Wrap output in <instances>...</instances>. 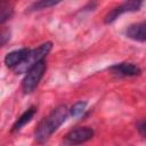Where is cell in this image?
I'll use <instances>...</instances> for the list:
<instances>
[{"instance_id":"cell-14","label":"cell","mask_w":146,"mask_h":146,"mask_svg":"<svg viewBox=\"0 0 146 146\" xmlns=\"http://www.w3.org/2000/svg\"><path fill=\"white\" fill-rule=\"evenodd\" d=\"M7 39H9V32L3 31V32L1 33V44H2V46L6 43V40H7Z\"/></svg>"},{"instance_id":"cell-6","label":"cell","mask_w":146,"mask_h":146,"mask_svg":"<svg viewBox=\"0 0 146 146\" xmlns=\"http://www.w3.org/2000/svg\"><path fill=\"white\" fill-rule=\"evenodd\" d=\"M108 71L119 78H130V76H137L141 73L140 68L132 64V63H117L108 67Z\"/></svg>"},{"instance_id":"cell-13","label":"cell","mask_w":146,"mask_h":146,"mask_svg":"<svg viewBox=\"0 0 146 146\" xmlns=\"http://www.w3.org/2000/svg\"><path fill=\"white\" fill-rule=\"evenodd\" d=\"M137 129H138L139 133H140L144 138H146V121H141V122H139Z\"/></svg>"},{"instance_id":"cell-10","label":"cell","mask_w":146,"mask_h":146,"mask_svg":"<svg viewBox=\"0 0 146 146\" xmlns=\"http://www.w3.org/2000/svg\"><path fill=\"white\" fill-rule=\"evenodd\" d=\"M62 1L63 0H38L33 5L32 9L33 10H40V9L49 8V7H52V6H55V5H57V3L62 2Z\"/></svg>"},{"instance_id":"cell-12","label":"cell","mask_w":146,"mask_h":146,"mask_svg":"<svg viewBox=\"0 0 146 146\" xmlns=\"http://www.w3.org/2000/svg\"><path fill=\"white\" fill-rule=\"evenodd\" d=\"M13 14L11 8L9 7V5H5V2L2 1L1 3V14H0V22L1 24H3Z\"/></svg>"},{"instance_id":"cell-3","label":"cell","mask_w":146,"mask_h":146,"mask_svg":"<svg viewBox=\"0 0 146 146\" xmlns=\"http://www.w3.org/2000/svg\"><path fill=\"white\" fill-rule=\"evenodd\" d=\"M46 70H47V63L44 59H41L25 73V76L22 81V89L24 94H31L38 87Z\"/></svg>"},{"instance_id":"cell-8","label":"cell","mask_w":146,"mask_h":146,"mask_svg":"<svg viewBox=\"0 0 146 146\" xmlns=\"http://www.w3.org/2000/svg\"><path fill=\"white\" fill-rule=\"evenodd\" d=\"M30 49L27 48H22V49H17L14 51H10L6 55L5 57V64L7 67L9 68H15L16 66H18L27 56Z\"/></svg>"},{"instance_id":"cell-4","label":"cell","mask_w":146,"mask_h":146,"mask_svg":"<svg viewBox=\"0 0 146 146\" xmlns=\"http://www.w3.org/2000/svg\"><path fill=\"white\" fill-rule=\"evenodd\" d=\"M144 0H124V2L122 5H120L119 7L113 8L111 11L107 13V15L104 18L105 24H111L113 23L119 16H121L124 13H129V11H136L139 10V8L141 7Z\"/></svg>"},{"instance_id":"cell-5","label":"cell","mask_w":146,"mask_h":146,"mask_svg":"<svg viewBox=\"0 0 146 146\" xmlns=\"http://www.w3.org/2000/svg\"><path fill=\"white\" fill-rule=\"evenodd\" d=\"M94 137V130L89 127H80L65 135L63 143L66 145H78L90 140Z\"/></svg>"},{"instance_id":"cell-2","label":"cell","mask_w":146,"mask_h":146,"mask_svg":"<svg viewBox=\"0 0 146 146\" xmlns=\"http://www.w3.org/2000/svg\"><path fill=\"white\" fill-rule=\"evenodd\" d=\"M51 48H52V43L51 42H46V43L41 44L40 47H38L35 49H32V50L30 49L25 59L18 66H16L14 68L15 73H17V74L26 73L38 62H40L41 59H44V57L48 55V52L51 50Z\"/></svg>"},{"instance_id":"cell-9","label":"cell","mask_w":146,"mask_h":146,"mask_svg":"<svg viewBox=\"0 0 146 146\" xmlns=\"http://www.w3.org/2000/svg\"><path fill=\"white\" fill-rule=\"evenodd\" d=\"M35 112H36V108H35L34 106L27 108V110H26V111H25V112H24V113L16 120V122L13 124L11 132H17V131H19L25 124H27V123L33 119Z\"/></svg>"},{"instance_id":"cell-1","label":"cell","mask_w":146,"mask_h":146,"mask_svg":"<svg viewBox=\"0 0 146 146\" xmlns=\"http://www.w3.org/2000/svg\"><path fill=\"white\" fill-rule=\"evenodd\" d=\"M70 114V110L65 105H59L54 108L46 117H43L38 124L34 137L38 143H44L49 137L66 121Z\"/></svg>"},{"instance_id":"cell-11","label":"cell","mask_w":146,"mask_h":146,"mask_svg":"<svg viewBox=\"0 0 146 146\" xmlns=\"http://www.w3.org/2000/svg\"><path fill=\"white\" fill-rule=\"evenodd\" d=\"M86 106H87V103H86V102H78V103H75V104L71 107L70 114H71L72 116H74V117H78V116H80V115L84 112Z\"/></svg>"},{"instance_id":"cell-7","label":"cell","mask_w":146,"mask_h":146,"mask_svg":"<svg viewBox=\"0 0 146 146\" xmlns=\"http://www.w3.org/2000/svg\"><path fill=\"white\" fill-rule=\"evenodd\" d=\"M124 33L127 38L133 41H139V42L146 41V22H140L129 25L125 29Z\"/></svg>"}]
</instances>
